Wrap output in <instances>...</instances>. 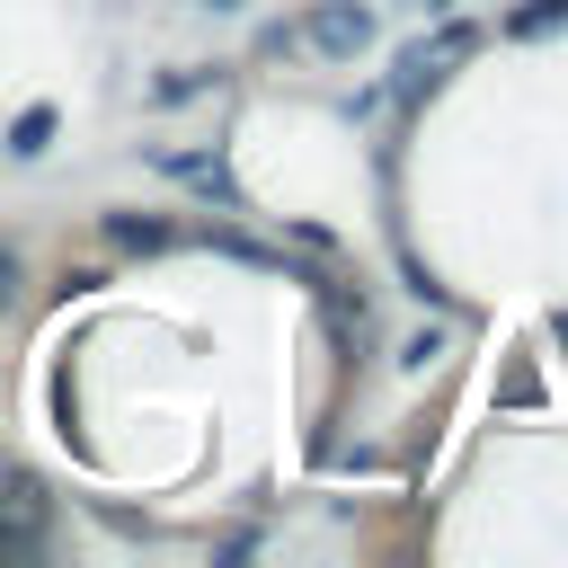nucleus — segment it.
Returning a JSON list of instances; mask_svg holds the SVG:
<instances>
[{"mask_svg":"<svg viewBox=\"0 0 568 568\" xmlns=\"http://www.w3.org/2000/svg\"><path fill=\"white\" fill-rule=\"evenodd\" d=\"M550 337H559V346H568V311H559V320H550Z\"/></svg>","mask_w":568,"mask_h":568,"instance_id":"obj_8","label":"nucleus"},{"mask_svg":"<svg viewBox=\"0 0 568 568\" xmlns=\"http://www.w3.org/2000/svg\"><path fill=\"white\" fill-rule=\"evenodd\" d=\"M44 142H53V106H27V115L9 124V151H18V160H36Z\"/></svg>","mask_w":568,"mask_h":568,"instance_id":"obj_6","label":"nucleus"},{"mask_svg":"<svg viewBox=\"0 0 568 568\" xmlns=\"http://www.w3.org/2000/svg\"><path fill=\"white\" fill-rule=\"evenodd\" d=\"M302 44L328 53V62H355V53L373 44V9H355V0H320V9L302 18Z\"/></svg>","mask_w":568,"mask_h":568,"instance_id":"obj_2","label":"nucleus"},{"mask_svg":"<svg viewBox=\"0 0 568 568\" xmlns=\"http://www.w3.org/2000/svg\"><path fill=\"white\" fill-rule=\"evenodd\" d=\"M9 275H18V266H9V257H0V284H9Z\"/></svg>","mask_w":568,"mask_h":568,"instance_id":"obj_9","label":"nucleus"},{"mask_svg":"<svg viewBox=\"0 0 568 568\" xmlns=\"http://www.w3.org/2000/svg\"><path fill=\"white\" fill-rule=\"evenodd\" d=\"M204 9H240V0H204Z\"/></svg>","mask_w":568,"mask_h":568,"instance_id":"obj_10","label":"nucleus"},{"mask_svg":"<svg viewBox=\"0 0 568 568\" xmlns=\"http://www.w3.org/2000/svg\"><path fill=\"white\" fill-rule=\"evenodd\" d=\"M160 169H169V178H186V186H204V195H222V204H240V186H231V169H222V160H204V151H169Z\"/></svg>","mask_w":568,"mask_h":568,"instance_id":"obj_4","label":"nucleus"},{"mask_svg":"<svg viewBox=\"0 0 568 568\" xmlns=\"http://www.w3.org/2000/svg\"><path fill=\"white\" fill-rule=\"evenodd\" d=\"M53 524V497L36 470H0V559H36Z\"/></svg>","mask_w":568,"mask_h":568,"instance_id":"obj_1","label":"nucleus"},{"mask_svg":"<svg viewBox=\"0 0 568 568\" xmlns=\"http://www.w3.org/2000/svg\"><path fill=\"white\" fill-rule=\"evenodd\" d=\"M106 240H115V248H169V222H151V213H106Z\"/></svg>","mask_w":568,"mask_h":568,"instance_id":"obj_5","label":"nucleus"},{"mask_svg":"<svg viewBox=\"0 0 568 568\" xmlns=\"http://www.w3.org/2000/svg\"><path fill=\"white\" fill-rule=\"evenodd\" d=\"M470 44H479V27H444L435 44H408V53H399V80H390V89H399V98L435 89V80H444V71H453V62L470 53Z\"/></svg>","mask_w":568,"mask_h":568,"instance_id":"obj_3","label":"nucleus"},{"mask_svg":"<svg viewBox=\"0 0 568 568\" xmlns=\"http://www.w3.org/2000/svg\"><path fill=\"white\" fill-rule=\"evenodd\" d=\"M559 27H568V0H532L506 18V36H559Z\"/></svg>","mask_w":568,"mask_h":568,"instance_id":"obj_7","label":"nucleus"}]
</instances>
